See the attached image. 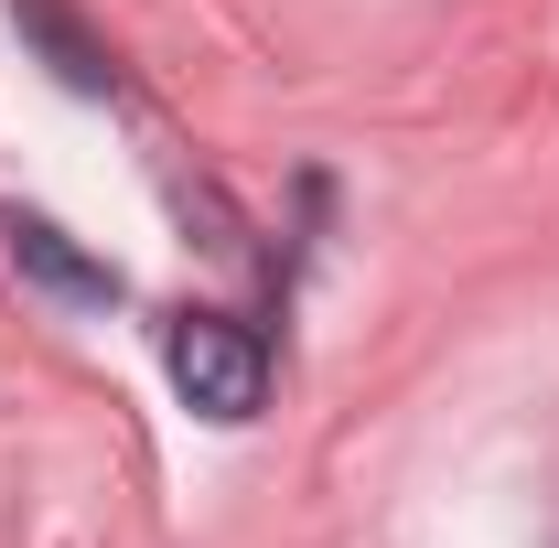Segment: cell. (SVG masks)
<instances>
[{"mask_svg": "<svg viewBox=\"0 0 559 548\" xmlns=\"http://www.w3.org/2000/svg\"><path fill=\"white\" fill-rule=\"evenodd\" d=\"M162 366H173V398L194 419H215V430L259 419V398H270V344L248 334V323H226V312H173Z\"/></svg>", "mask_w": 559, "mask_h": 548, "instance_id": "1", "label": "cell"}, {"mask_svg": "<svg viewBox=\"0 0 559 548\" xmlns=\"http://www.w3.org/2000/svg\"><path fill=\"white\" fill-rule=\"evenodd\" d=\"M11 259L44 279V290H66V301H119V270L86 259L66 226H44V215H11Z\"/></svg>", "mask_w": 559, "mask_h": 548, "instance_id": "2", "label": "cell"}, {"mask_svg": "<svg viewBox=\"0 0 559 548\" xmlns=\"http://www.w3.org/2000/svg\"><path fill=\"white\" fill-rule=\"evenodd\" d=\"M11 11H22V33H33L44 55H55V75H66L75 97H108V86H119V65H108V44H97V33L75 22L66 0H11Z\"/></svg>", "mask_w": 559, "mask_h": 548, "instance_id": "3", "label": "cell"}]
</instances>
